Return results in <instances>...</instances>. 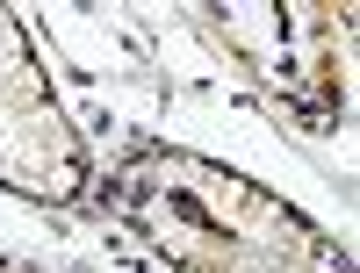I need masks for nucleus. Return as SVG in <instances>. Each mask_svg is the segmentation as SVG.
Here are the masks:
<instances>
[{"instance_id":"obj_1","label":"nucleus","mask_w":360,"mask_h":273,"mask_svg":"<svg viewBox=\"0 0 360 273\" xmlns=\"http://www.w3.org/2000/svg\"><path fill=\"white\" fill-rule=\"evenodd\" d=\"M108 201L180 273H353V259L281 194L195 151H137Z\"/></svg>"}]
</instances>
